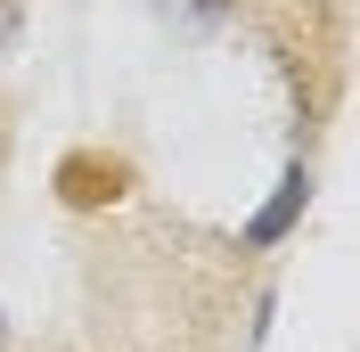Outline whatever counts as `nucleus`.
I'll return each instance as SVG.
<instances>
[{
	"label": "nucleus",
	"mask_w": 360,
	"mask_h": 352,
	"mask_svg": "<svg viewBox=\"0 0 360 352\" xmlns=\"http://www.w3.org/2000/svg\"><path fill=\"white\" fill-rule=\"evenodd\" d=\"M303 197H311V180H303V172H287V180H278V197L254 213V230H246V238H254V246H278V238L295 230V213H303Z\"/></svg>",
	"instance_id": "nucleus-1"
},
{
	"label": "nucleus",
	"mask_w": 360,
	"mask_h": 352,
	"mask_svg": "<svg viewBox=\"0 0 360 352\" xmlns=\"http://www.w3.org/2000/svg\"><path fill=\"white\" fill-rule=\"evenodd\" d=\"M8 33H17V0H0V49H8Z\"/></svg>",
	"instance_id": "nucleus-2"
},
{
	"label": "nucleus",
	"mask_w": 360,
	"mask_h": 352,
	"mask_svg": "<svg viewBox=\"0 0 360 352\" xmlns=\"http://www.w3.org/2000/svg\"><path fill=\"white\" fill-rule=\"evenodd\" d=\"M0 328H8V320H0Z\"/></svg>",
	"instance_id": "nucleus-3"
}]
</instances>
